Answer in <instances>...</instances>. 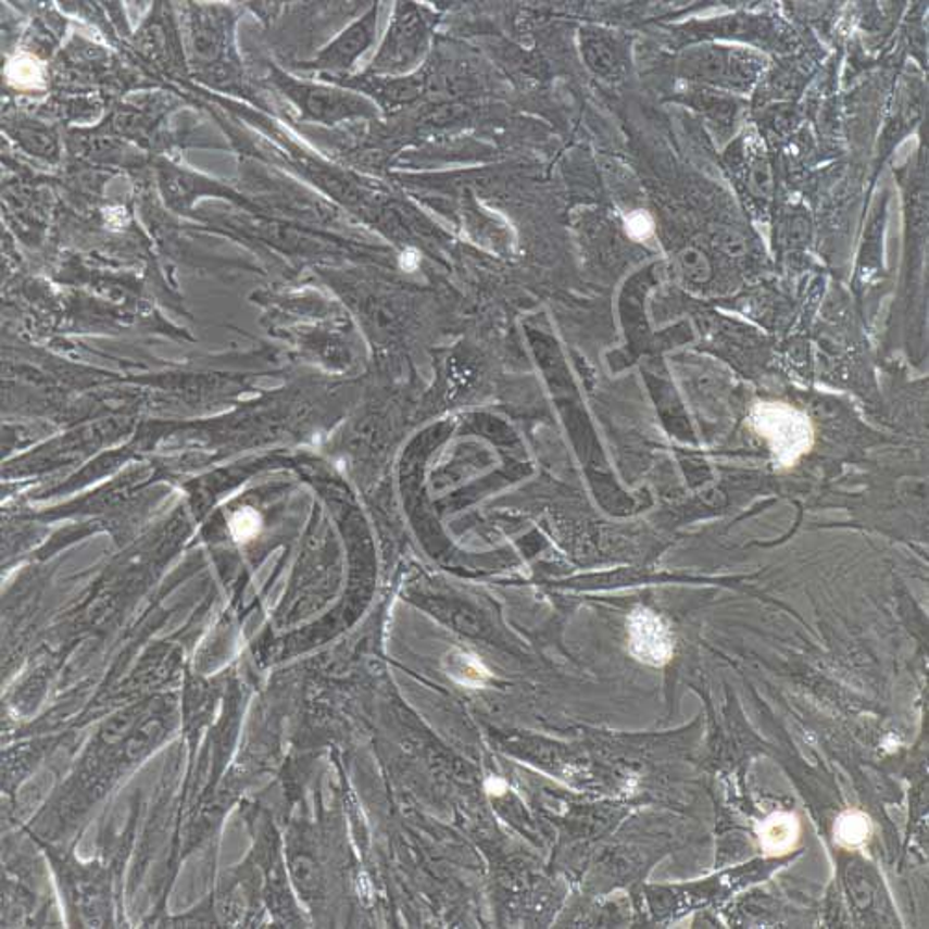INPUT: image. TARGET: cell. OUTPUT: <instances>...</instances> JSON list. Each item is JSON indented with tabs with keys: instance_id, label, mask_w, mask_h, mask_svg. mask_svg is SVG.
<instances>
[{
	"instance_id": "6da1fadb",
	"label": "cell",
	"mask_w": 929,
	"mask_h": 929,
	"mask_svg": "<svg viewBox=\"0 0 929 929\" xmlns=\"http://www.w3.org/2000/svg\"><path fill=\"white\" fill-rule=\"evenodd\" d=\"M751 426L766 439L777 468H792L814 447V430L805 415L787 405H758Z\"/></svg>"
},
{
	"instance_id": "7a4b0ae2",
	"label": "cell",
	"mask_w": 929,
	"mask_h": 929,
	"mask_svg": "<svg viewBox=\"0 0 929 929\" xmlns=\"http://www.w3.org/2000/svg\"><path fill=\"white\" fill-rule=\"evenodd\" d=\"M428 25L413 4H400L372 70L400 75L413 70L428 49Z\"/></svg>"
},
{
	"instance_id": "3957f363",
	"label": "cell",
	"mask_w": 929,
	"mask_h": 929,
	"mask_svg": "<svg viewBox=\"0 0 929 929\" xmlns=\"http://www.w3.org/2000/svg\"><path fill=\"white\" fill-rule=\"evenodd\" d=\"M277 84L281 86L285 96H289L303 114L314 122L331 125L347 117L371 116L374 112V106L366 99L350 91L300 84L290 77H279Z\"/></svg>"
},
{
	"instance_id": "277c9868",
	"label": "cell",
	"mask_w": 929,
	"mask_h": 929,
	"mask_svg": "<svg viewBox=\"0 0 929 929\" xmlns=\"http://www.w3.org/2000/svg\"><path fill=\"white\" fill-rule=\"evenodd\" d=\"M628 649L643 664L661 667L674 656V636L651 610L638 608L628 617Z\"/></svg>"
},
{
	"instance_id": "5b68a950",
	"label": "cell",
	"mask_w": 929,
	"mask_h": 929,
	"mask_svg": "<svg viewBox=\"0 0 929 929\" xmlns=\"http://www.w3.org/2000/svg\"><path fill=\"white\" fill-rule=\"evenodd\" d=\"M378 25V8H372L360 21L348 26L331 46L324 49L314 60V67L318 70L344 71L360 59L361 54L371 47Z\"/></svg>"
},
{
	"instance_id": "8992f818",
	"label": "cell",
	"mask_w": 929,
	"mask_h": 929,
	"mask_svg": "<svg viewBox=\"0 0 929 929\" xmlns=\"http://www.w3.org/2000/svg\"><path fill=\"white\" fill-rule=\"evenodd\" d=\"M800 820L795 814L776 813L758 827V839L768 857H782L794 850L800 840Z\"/></svg>"
},
{
	"instance_id": "52a82bcc",
	"label": "cell",
	"mask_w": 929,
	"mask_h": 929,
	"mask_svg": "<svg viewBox=\"0 0 929 929\" xmlns=\"http://www.w3.org/2000/svg\"><path fill=\"white\" fill-rule=\"evenodd\" d=\"M582 57L588 67L599 77L617 78L622 73V51L608 34L583 33Z\"/></svg>"
},
{
	"instance_id": "ba28073f",
	"label": "cell",
	"mask_w": 929,
	"mask_h": 929,
	"mask_svg": "<svg viewBox=\"0 0 929 929\" xmlns=\"http://www.w3.org/2000/svg\"><path fill=\"white\" fill-rule=\"evenodd\" d=\"M871 821L865 813L848 811L842 814L834 826V839L840 846L861 848L870 840Z\"/></svg>"
},
{
	"instance_id": "9c48e42d",
	"label": "cell",
	"mask_w": 929,
	"mask_h": 929,
	"mask_svg": "<svg viewBox=\"0 0 929 929\" xmlns=\"http://www.w3.org/2000/svg\"><path fill=\"white\" fill-rule=\"evenodd\" d=\"M447 662H449L450 679H454L457 685L481 688L491 677L486 666L473 654L452 653L449 654Z\"/></svg>"
},
{
	"instance_id": "30bf717a",
	"label": "cell",
	"mask_w": 929,
	"mask_h": 929,
	"mask_svg": "<svg viewBox=\"0 0 929 929\" xmlns=\"http://www.w3.org/2000/svg\"><path fill=\"white\" fill-rule=\"evenodd\" d=\"M748 186L750 192L756 199H769L776 190V179H774V170L769 164L768 159H756L751 164L750 177H748Z\"/></svg>"
},
{
	"instance_id": "8fae6325",
	"label": "cell",
	"mask_w": 929,
	"mask_h": 929,
	"mask_svg": "<svg viewBox=\"0 0 929 929\" xmlns=\"http://www.w3.org/2000/svg\"><path fill=\"white\" fill-rule=\"evenodd\" d=\"M259 530H261V515L255 510L244 507L233 515L231 533L237 541H248L259 533Z\"/></svg>"
},
{
	"instance_id": "7c38bea8",
	"label": "cell",
	"mask_w": 929,
	"mask_h": 929,
	"mask_svg": "<svg viewBox=\"0 0 929 929\" xmlns=\"http://www.w3.org/2000/svg\"><path fill=\"white\" fill-rule=\"evenodd\" d=\"M680 261L685 264L686 269H692V274H695V276L703 277V279L708 276V263H706L705 255L699 253L698 250L682 251Z\"/></svg>"
},
{
	"instance_id": "4fadbf2b",
	"label": "cell",
	"mask_w": 929,
	"mask_h": 929,
	"mask_svg": "<svg viewBox=\"0 0 929 929\" xmlns=\"http://www.w3.org/2000/svg\"><path fill=\"white\" fill-rule=\"evenodd\" d=\"M506 790V782L500 781V779H491L488 782V792L489 794H502Z\"/></svg>"
}]
</instances>
